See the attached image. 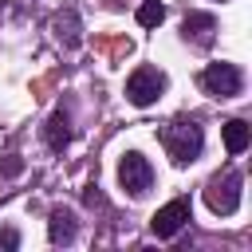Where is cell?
I'll return each mask as SVG.
<instances>
[{
  "instance_id": "6da1fadb",
  "label": "cell",
  "mask_w": 252,
  "mask_h": 252,
  "mask_svg": "<svg viewBox=\"0 0 252 252\" xmlns=\"http://www.w3.org/2000/svg\"><path fill=\"white\" fill-rule=\"evenodd\" d=\"M158 142H161V150L169 154V161L185 169V165H193V161L201 158V150H205V130H201L197 118H169V122L158 130Z\"/></svg>"
},
{
  "instance_id": "7a4b0ae2",
  "label": "cell",
  "mask_w": 252,
  "mask_h": 252,
  "mask_svg": "<svg viewBox=\"0 0 252 252\" xmlns=\"http://www.w3.org/2000/svg\"><path fill=\"white\" fill-rule=\"evenodd\" d=\"M240 185H244L240 169L213 173V177L205 181V205H209L217 217H232V213L240 209Z\"/></svg>"
},
{
  "instance_id": "3957f363",
  "label": "cell",
  "mask_w": 252,
  "mask_h": 252,
  "mask_svg": "<svg viewBox=\"0 0 252 252\" xmlns=\"http://www.w3.org/2000/svg\"><path fill=\"white\" fill-rule=\"evenodd\" d=\"M165 87H169L165 71L142 63V67H134L130 79H126V98H130V106H154V102L165 94Z\"/></svg>"
},
{
  "instance_id": "277c9868",
  "label": "cell",
  "mask_w": 252,
  "mask_h": 252,
  "mask_svg": "<svg viewBox=\"0 0 252 252\" xmlns=\"http://www.w3.org/2000/svg\"><path fill=\"white\" fill-rule=\"evenodd\" d=\"M197 83H201V91L205 94H213V98H236L240 91H244V71L236 67V63H209L201 75H197Z\"/></svg>"
},
{
  "instance_id": "5b68a950",
  "label": "cell",
  "mask_w": 252,
  "mask_h": 252,
  "mask_svg": "<svg viewBox=\"0 0 252 252\" xmlns=\"http://www.w3.org/2000/svg\"><path fill=\"white\" fill-rule=\"evenodd\" d=\"M118 185L130 197H146L154 189V165H150V158L138 154V150H126L118 158Z\"/></svg>"
},
{
  "instance_id": "8992f818",
  "label": "cell",
  "mask_w": 252,
  "mask_h": 252,
  "mask_svg": "<svg viewBox=\"0 0 252 252\" xmlns=\"http://www.w3.org/2000/svg\"><path fill=\"white\" fill-rule=\"evenodd\" d=\"M193 220V201L181 193V197H173V201H165L154 217H150V232L158 236V240H173L185 224Z\"/></svg>"
},
{
  "instance_id": "52a82bcc",
  "label": "cell",
  "mask_w": 252,
  "mask_h": 252,
  "mask_svg": "<svg viewBox=\"0 0 252 252\" xmlns=\"http://www.w3.org/2000/svg\"><path fill=\"white\" fill-rule=\"evenodd\" d=\"M181 39L193 47H213L217 39V16L213 12H189L181 20Z\"/></svg>"
},
{
  "instance_id": "ba28073f",
  "label": "cell",
  "mask_w": 252,
  "mask_h": 252,
  "mask_svg": "<svg viewBox=\"0 0 252 252\" xmlns=\"http://www.w3.org/2000/svg\"><path fill=\"white\" fill-rule=\"evenodd\" d=\"M43 142H47L51 154H63V150L71 146V110H67V106H55V110L47 114V122H43Z\"/></svg>"
},
{
  "instance_id": "9c48e42d",
  "label": "cell",
  "mask_w": 252,
  "mask_h": 252,
  "mask_svg": "<svg viewBox=\"0 0 252 252\" xmlns=\"http://www.w3.org/2000/svg\"><path fill=\"white\" fill-rule=\"evenodd\" d=\"M75 232H79L75 213H71L67 205H55V209L47 213V240H51V244H71Z\"/></svg>"
},
{
  "instance_id": "30bf717a",
  "label": "cell",
  "mask_w": 252,
  "mask_h": 252,
  "mask_svg": "<svg viewBox=\"0 0 252 252\" xmlns=\"http://www.w3.org/2000/svg\"><path fill=\"white\" fill-rule=\"evenodd\" d=\"M51 32H55V39H59L63 47H79V43H83V35H79V32H83L79 12H75V8H63V12L51 20Z\"/></svg>"
},
{
  "instance_id": "8fae6325",
  "label": "cell",
  "mask_w": 252,
  "mask_h": 252,
  "mask_svg": "<svg viewBox=\"0 0 252 252\" xmlns=\"http://www.w3.org/2000/svg\"><path fill=\"white\" fill-rule=\"evenodd\" d=\"M220 130H224V150H228L232 158H240V154L248 150V142H252V126H248L244 118H228Z\"/></svg>"
},
{
  "instance_id": "7c38bea8",
  "label": "cell",
  "mask_w": 252,
  "mask_h": 252,
  "mask_svg": "<svg viewBox=\"0 0 252 252\" xmlns=\"http://www.w3.org/2000/svg\"><path fill=\"white\" fill-rule=\"evenodd\" d=\"M165 20V4L161 0H142V8H138V24L142 28H158Z\"/></svg>"
},
{
  "instance_id": "4fadbf2b",
  "label": "cell",
  "mask_w": 252,
  "mask_h": 252,
  "mask_svg": "<svg viewBox=\"0 0 252 252\" xmlns=\"http://www.w3.org/2000/svg\"><path fill=\"white\" fill-rule=\"evenodd\" d=\"M16 173H24V158L20 154H8L0 161V177H16Z\"/></svg>"
},
{
  "instance_id": "5bb4252c",
  "label": "cell",
  "mask_w": 252,
  "mask_h": 252,
  "mask_svg": "<svg viewBox=\"0 0 252 252\" xmlns=\"http://www.w3.org/2000/svg\"><path fill=\"white\" fill-rule=\"evenodd\" d=\"M0 248L4 252H16L20 248V228H0Z\"/></svg>"
},
{
  "instance_id": "9a60e30c",
  "label": "cell",
  "mask_w": 252,
  "mask_h": 252,
  "mask_svg": "<svg viewBox=\"0 0 252 252\" xmlns=\"http://www.w3.org/2000/svg\"><path fill=\"white\" fill-rule=\"evenodd\" d=\"M83 201H87V205H102V193H98V185H94V181L83 189Z\"/></svg>"
}]
</instances>
